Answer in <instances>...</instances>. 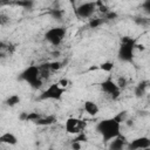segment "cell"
<instances>
[{
    "label": "cell",
    "mask_w": 150,
    "mask_h": 150,
    "mask_svg": "<svg viewBox=\"0 0 150 150\" xmlns=\"http://www.w3.org/2000/svg\"><path fill=\"white\" fill-rule=\"evenodd\" d=\"M128 149L130 150H139V149H149L150 148V138L146 136H139L134 138L128 143Z\"/></svg>",
    "instance_id": "obj_9"
},
{
    "label": "cell",
    "mask_w": 150,
    "mask_h": 150,
    "mask_svg": "<svg viewBox=\"0 0 150 150\" xmlns=\"http://www.w3.org/2000/svg\"><path fill=\"white\" fill-rule=\"evenodd\" d=\"M136 41L132 38L124 36L121 40L120 47H118V59L123 62H131L135 56V49H136Z\"/></svg>",
    "instance_id": "obj_3"
},
{
    "label": "cell",
    "mask_w": 150,
    "mask_h": 150,
    "mask_svg": "<svg viewBox=\"0 0 150 150\" xmlns=\"http://www.w3.org/2000/svg\"><path fill=\"white\" fill-rule=\"evenodd\" d=\"M116 83L118 84V87H120L121 89H123V88L127 87V83H128V82H127V79L122 76V77H118V80L116 81Z\"/></svg>",
    "instance_id": "obj_19"
},
{
    "label": "cell",
    "mask_w": 150,
    "mask_h": 150,
    "mask_svg": "<svg viewBox=\"0 0 150 150\" xmlns=\"http://www.w3.org/2000/svg\"><path fill=\"white\" fill-rule=\"evenodd\" d=\"M66 88L61 87L59 82L56 83H52L49 84L39 96V100H43V101H60L64 94Z\"/></svg>",
    "instance_id": "obj_4"
},
{
    "label": "cell",
    "mask_w": 150,
    "mask_h": 150,
    "mask_svg": "<svg viewBox=\"0 0 150 150\" xmlns=\"http://www.w3.org/2000/svg\"><path fill=\"white\" fill-rule=\"evenodd\" d=\"M49 64V68H50V70H57V69H60L61 68V63L60 62H57V61H54V62H50V63H48Z\"/></svg>",
    "instance_id": "obj_20"
},
{
    "label": "cell",
    "mask_w": 150,
    "mask_h": 150,
    "mask_svg": "<svg viewBox=\"0 0 150 150\" xmlns=\"http://www.w3.org/2000/svg\"><path fill=\"white\" fill-rule=\"evenodd\" d=\"M101 90L105 95L110 96L111 98H117L121 93V88L118 87L116 81H114L111 79H107L101 83Z\"/></svg>",
    "instance_id": "obj_8"
},
{
    "label": "cell",
    "mask_w": 150,
    "mask_h": 150,
    "mask_svg": "<svg viewBox=\"0 0 150 150\" xmlns=\"http://www.w3.org/2000/svg\"><path fill=\"white\" fill-rule=\"evenodd\" d=\"M127 146H128V142H127L125 137L122 136V134L120 136H117L116 138L111 139L110 144H109V149H111V150H122L123 148H127Z\"/></svg>",
    "instance_id": "obj_10"
},
{
    "label": "cell",
    "mask_w": 150,
    "mask_h": 150,
    "mask_svg": "<svg viewBox=\"0 0 150 150\" xmlns=\"http://www.w3.org/2000/svg\"><path fill=\"white\" fill-rule=\"evenodd\" d=\"M18 103H20V96L19 95H11L7 100H6V104L9 107H14Z\"/></svg>",
    "instance_id": "obj_15"
},
{
    "label": "cell",
    "mask_w": 150,
    "mask_h": 150,
    "mask_svg": "<svg viewBox=\"0 0 150 150\" xmlns=\"http://www.w3.org/2000/svg\"><path fill=\"white\" fill-rule=\"evenodd\" d=\"M66 1H68V2H69V4L75 8V2H76V0H66Z\"/></svg>",
    "instance_id": "obj_22"
},
{
    "label": "cell",
    "mask_w": 150,
    "mask_h": 150,
    "mask_svg": "<svg viewBox=\"0 0 150 150\" xmlns=\"http://www.w3.org/2000/svg\"><path fill=\"white\" fill-rule=\"evenodd\" d=\"M145 91V84L144 83H139L137 87H136V90H135V94L137 96H142Z\"/></svg>",
    "instance_id": "obj_16"
},
{
    "label": "cell",
    "mask_w": 150,
    "mask_h": 150,
    "mask_svg": "<svg viewBox=\"0 0 150 150\" xmlns=\"http://www.w3.org/2000/svg\"><path fill=\"white\" fill-rule=\"evenodd\" d=\"M142 9H143L146 14L150 15V0H144V1L142 2Z\"/></svg>",
    "instance_id": "obj_18"
},
{
    "label": "cell",
    "mask_w": 150,
    "mask_h": 150,
    "mask_svg": "<svg viewBox=\"0 0 150 150\" xmlns=\"http://www.w3.org/2000/svg\"><path fill=\"white\" fill-rule=\"evenodd\" d=\"M98 69H101V70H103L105 73H110L114 69V62H111V61H104V62H102L98 66Z\"/></svg>",
    "instance_id": "obj_14"
},
{
    "label": "cell",
    "mask_w": 150,
    "mask_h": 150,
    "mask_svg": "<svg viewBox=\"0 0 150 150\" xmlns=\"http://www.w3.org/2000/svg\"><path fill=\"white\" fill-rule=\"evenodd\" d=\"M121 124L122 123L116 118V116L104 118L96 124V131L104 143H109L111 139L121 135Z\"/></svg>",
    "instance_id": "obj_1"
},
{
    "label": "cell",
    "mask_w": 150,
    "mask_h": 150,
    "mask_svg": "<svg viewBox=\"0 0 150 150\" xmlns=\"http://www.w3.org/2000/svg\"><path fill=\"white\" fill-rule=\"evenodd\" d=\"M67 30L64 27H52L45 33V40L52 46H59L66 38Z\"/></svg>",
    "instance_id": "obj_5"
},
{
    "label": "cell",
    "mask_w": 150,
    "mask_h": 150,
    "mask_svg": "<svg viewBox=\"0 0 150 150\" xmlns=\"http://www.w3.org/2000/svg\"><path fill=\"white\" fill-rule=\"evenodd\" d=\"M59 83H60V86H61V87H63V88H66V87L68 86V83H69V81H68L67 79H62V80H60V81H59Z\"/></svg>",
    "instance_id": "obj_21"
},
{
    "label": "cell",
    "mask_w": 150,
    "mask_h": 150,
    "mask_svg": "<svg viewBox=\"0 0 150 150\" xmlns=\"http://www.w3.org/2000/svg\"><path fill=\"white\" fill-rule=\"evenodd\" d=\"M56 121V117L54 116V115H48V116H41L38 121H36V123L35 124H38V125H50V124H53L54 122Z\"/></svg>",
    "instance_id": "obj_13"
},
{
    "label": "cell",
    "mask_w": 150,
    "mask_h": 150,
    "mask_svg": "<svg viewBox=\"0 0 150 150\" xmlns=\"http://www.w3.org/2000/svg\"><path fill=\"white\" fill-rule=\"evenodd\" d=\"M102 21H103V20H101V19H98V18H96V19H90L89 26H90L91 28H96V27H98V26L102 23Z\"/></svg>",
    "instance_id": "obj_17"
},
{
    "label": "cell",
    "mask_w": 150,
    "mask_h": 150,
    "mask_svg": "<svg viewBox=\"0 0 150 150\" xmlns=\"http://www.w3.org/2000/svg\"><path fill=\"white\" fill-rule=\"evenodd\" d=\"M0 143L2 144H7V145H15L18 143V137L13 134V132H4L0 136Z\"/></svg>",
    "instance_id": "obj_12"
},
{
    "label": "cell",
    "mask_w": 150,
    "mask_h": 150,
    "mask_svg": "<svg viewBox=\"0 0 150 150\" xmlns=\"http://www.w3.org/2000/svg\"><path fill=\"white\" fill-rule=\"evenodd\" d=\"M86 121L81 120V118H77V117H68L66 120V123H64V128H66V131L70 135H79L81 132L84 131L86 129Z\"/></svg>",
    "instance_id": "obj_6"
},
{
    "label": "cell",
    "mask_w": 150,
    "mask_h": 150,
    "mask_svg": "<svg viewBox=\"0 0 150 150\" xmlns=\"http://www.w3.org/2000/svg\"><path fill=\"white\" fill-rule=\"evenodd\" d=\"M19 79L21 81H25L26 83H28L34 89L41 88V86L43 83V77L41 75L40 66H28L26 69H23L20 73Z\"/></svg>",
    "instance_id": "obj_2"
},
{
    "label": "cell",
    "mask_w": 150,
    "mask_h": 150,
    "mask_svg": "<svg viewBox=\"0 0 150 150\" xmlns=\"http://www.w3.org/2000/svg\"><path fill=\"white\" fill-rule=\"evenodd\" d=\"M96 9H97L96 1H87V2H83L74 8L75 14L80 19H90L94 15V13L96 12Z\"/></svg>",
    "instance_id": "obj_7"
},
{
    "label": "cell",
    "mask_w": 150,
    "mask_h": 150,
    "mask_svg": "<svg viewBox=\"0 0 150 150\" xmlns=\"http://www.w3.org/2000/svg\"><path fill=\"white\" fill-rule=\"evenodd\" d=\"M83 109H84V111H86L88 115H90V116H95V115H97L98 111H100V108H98L97 103L94 102V101H90V100H88V101H86V102L83 103Z\"/></svg>",
    "instance_id": "obj_11"
}]
</instances>
